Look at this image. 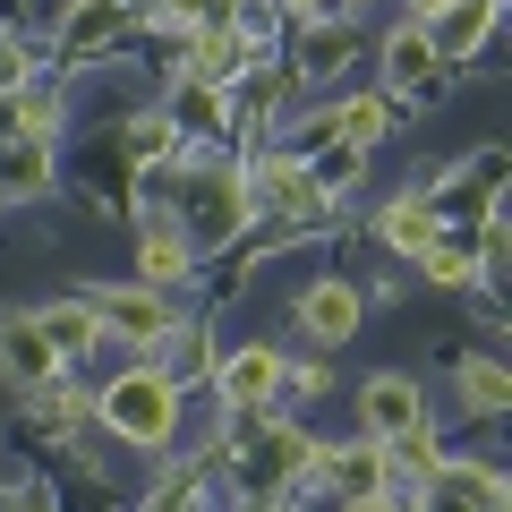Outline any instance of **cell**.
I'll return each instance as SVG.
<instances>
[{"mask_svg": "<svg viewBox=\"0 0 512 512\" xmlns=\"http://www.w3.org/2000/svg\"><path fill=\"white\" fill-rule=\"evenodd\" d=\"M248 205H265V214H316L325 188H316V171L299 154H274L265 171H248Z\"/></svg>", "mask_w": 512, "mask_h": 512, "instance_id": "ba28073f", "label": "cell"}, {"mask_svg": "<svg viewBox=\"0 0 512 512\" xmlns=\"http://www.w3.org/2000/svg\"><path fill=\"white\" fill-rule=\"evenodd\" d=\"M316 478H333L342 495H367V487H393V461H384L376 436L342 444V453H316Z\"/></svg>", "mask_w": 512, "mask_h": 512, "instance_id": "5bb4252c", "label": "cell"}, {"mask_svg": "<svg viewBox=\"0 0 512 512\" xmlns=\"http://www.w3.org/2000/svg\"><path fill=\"white\" fill-rule=\"evenodd\" d=\"M444 9H453V0H410V18H419V26H436Z\"/></svg>", "mask_w": 512, "mask_h": 512, "instance_id": "7402d4cb", "label": "cell"}, {"mask_svg": "<svg viewBox=\"0 0 512 512\" xmlns=\"http://www.w3.org/2000/svg\"><path fill=\"white\" fill-rule=\"evenodd\" d=\"M444 239V205L436 197H393L376 214V248H393V256H427Z\"/></svg>", "mask_w": 512, "mask_h": 512, "instance_id": "30bf717a", "label": "cell"}, {"mask_svg": "<svg viewBox=\"0 0 512 512\" xmlns=\"http://www.w3.org/2000/svg\"><path fill=\"white\" fill-rule=\"evenodd\" d=\"M282 350L274 342H239L231 359H222V402L231 410H274V393H282Z\"/></svg>", "mask_w": 512, "mask_h": 512, "instance_id": "8992f818", "label": "cell"}, {"mask_svg": "<svg viewBox=\"0 0 512 512\" xmlns=\"http://www.w3.org/2000/svg\"><path fill=\"white\" fill-rule=\"evenodd\" d=\"M188 265H197V239L180 222H146V239H137V282L171 291V282H188Z\"/></svg>", "mask_w": 512, "mask_h": 512, "instance_id": "7c38bea8", "label": "cell"}, {"mask_svg": "<svg viewBox=\"0 0 512 512\" xmlns=\"http://www.w3.org/2000/svg\"><path fill=\"white\" fill-rule=\"evenodd\" d=\"M282 9H291V18H325L333 0H282Z\"/></svg>", "mask_w": 512, "mask_h": 512, "instance_id": "603a6c76", "label": "cell"}, {"mask_svg": "<svg viewBox=\"0 0 512 512\" xmlns=\"http://www.w3.org/2000/svg\"><path fill=\"white\" fill-rule=\"evenodd\" d=\"M495 9H504V0H453V9L427 26V43H436V69H461V60H470L478 43L495 35Z\"/></svg>", "mask_w": 512, "mask_h": 512, "instance_id": "8fae6325", "label": "cell"}, {"mask_svg": "<svg viewBox=\"0 0 512 512\" xmlns=\"http://www.w3.org/2000/svg\"><path fill=\"white\" fill-rule=\"evenodd\" d=\"M94 410H103V427L120 444H146L154 453V444H171V427H180V384H171L163 367H128V376H111V393Z\"/></svg>", "mask_w": 512, "mask_h": 512, "instance_id": "6da1fadb", "label": "cell"}, {"mask_svg": "<svg viewBox=\"0 0 512 512\" xmlns=\"http://www.w3.org/2000/svg\"><path fill=\"white\" fill-rule=\"evenodd\" d=\"M128 26V0H77V18H69V52H94V43H111Z\"/></svg>", "mask_w": 512, "mask_h": 512, "instance_id": "d6986e66", "label": "cell"}, {"mask_svg": "<svg viewBox=\"0 0 512 512\" xmlns=\"http://www.w3.org/2000/svg\"><path fill=\"white\" fill-rule=\"evenodd\" d=\"M342 512H410V504H402V495H393V487H367V495H350Z\"/></svg>", "mask_w": 512, "mask_h": 512, "instance_id": "44dd1931", "label": "cell"}, {"mask_svg": "<svg viewBox=\"0 0 512 512\" xmlns=\"http://www.w3.org/2000/svg\"><path fill=\"white\" fill-rule=\"evenodd\" d=\"M333 9H342V0H333Z\"/></svg>", "mask_w": 512, "mask_h": 512, "instance_id": "cb8c5ba5", "label": "cell"}, {"mask_svg": "<svg viewBox=\"0 0 512 512\" xmlns=\"http://www.w3.org/2000/svg\"><path fill=\"white\" fill-rule=\"evenodd\" d=\"M384 128H393V103H384V94H350V103L333 111V146H359L367 154Z\"/></svg>", "mask_w": 512, "mask_h": 512, "instance_id": "ac0fdd59", "label": "cell"}, {"mask_svg": "<svg viewBox=\"0 0 512 512\" xmlns=\"http://www.w3.org/2000/svg\"><path fill=\"white\" fill-rule=\"evenodd\" d=\"M359 316H367V299H359V282H342V274H316L308 291L291 299V325L308 333L316 350H342L350 333H359Z\"/></svg>", "mask_w": 512, "mask_h": 512, "instance_id": "277c9868", "label": "cell"}, {"mask_svg": "<svg viewBox=\"0 0 512 512\" xmlns=\"http://www.w3.org/2000/svg\"><path fill=\"white\" fill-rule=\"evenodd\" d=\"M419 265H427V282H444V291H470V282H478V256H470V248H453V239H436Z\"/></svg>", "mask_w": 512, "mask_h": 512, "instance_id": "ffe728a7", "label": "cell"}, {"mask_svg": "<svg viewBox=\"0 0 512 512\" xmlns=\"http://www.w3.org/2000/svg\"><path fill=\"white\" fill-rule=\"evenodd\" d=\"M35 325H43V342L60 350V359H86L103 333H94V308L86 299H69V308H35Z\"/></svg>", "mask_w": 512, "mask_h": 512, "instance_id": "e0dca14e", "label": "cell"}, {"mask_svg": "<svg viewBox=\"0 0 512 512\" xmlns=\"http://www.w3.org/2000/svg\"><path fill=\"white\" fill-rule=\"evenodd\" d=\"M419 512H504L512 495H504V478L487 470V461H436V470L419 478Z\"/></svg>", "mask_w": 512, "mask_h": 512, "instance_id": "5b68a950", "label": "cell"}, {"mask_svg": "<svg viewBox=\"0 0 512 512\" xmlns=\"http://www.w3.org/2000/svg\"><path fill=\"white\" fill-rule=\"evenodd\" d=\"M94 333L103 342H128V350H154L171 333V299L154 291V282H128V291H94Z\"/></svg>", "mask_w": 512, "mask_h": 512, "instance_id": "7a4b0ae2", "label": "cell"}, {"mask_svg": "<svg viewBox=\"0 0 512 512\" xmlns=\"http://www.w3.org/2000/svg\"><path fill=\"white\" fill-rule=\"evenodd\" d=\"M427 410H419V384L410 376H367L359 384V436H376V444H393L402 427H419Z\"/></svg>", "mask_w": 512, "mask_h": 512, "instance_id": "52a82bcc", "label": "cell"}, {"mask_svg": "<svg viewBox=\"0 0 512 512\" xmlns=\"http://www.w3.org/2000/svg\"><path fill=\"white\" fill-rule=\"evenodd\" d=\"M0 376L18 384V393H35V384H52V376H60V350L43 342L35 316H9V325H0Z\"/></svg>", "mask_w": 512, "mask_h": 512, "instance_id": "9c48e42d", "label": "cell"}, {"mask_svg": "<svg viewBox=\"0 0 512 512\" xmlns=\"http://www.w3.org/2000/svg\"><path fill=\"white\" fill-rule=\"evenodd\" d=\"M43 180H52V146L43 137H0V205L35 197Z\"/></svg>", "mask_w": 512, "mask_h": 512, "instance_id": "9a60e30c", "label": "cell"}, {"mask_svg": "<svg viewBox=\"0 0 512 512\" xmlns=\"http://www.w3.org/2000/svg\"><path fill=\"white\" fill-rule=\"evenodd\" d=\"M248 214H256V205H248V171L205 163L197 180H188V222H180V231H188V239H231Z\"/></svg>", "mask_w": 512, "mask_h": 512, "instance_id": "3957f363", "label": "cell"}, {"mask_svg": "<svg viewBox=\"0 0 512 512\" xmlns=\"http://www.w3.org/2000/svg\"><path fill=\"white\" fill-rule=\"evenodd\" d=\"M453 393H461L470 419H504L512 410V376H504V359H487V350H470V359L453 367Z\"/></svg>", "mask_w": 512, "mask_h": 512, "instance_id": "4fadbf2b", "label": "cell"}, {"mask_svg": "<svg viewBox=\"0 0 512 512\" xmlns=\"http://www.w3.org/2000/svg\"><path fill=\"white\" fill-rule=\"evenodd\" d=\"M384 77H393V86H427V77H436V43H427L419 18H410L402 35H384Z\"/></svg>", "mask_w": 512, "mask_h": 512, "instance_id": "2e32d148", "label": "cell"}]
</instances>
